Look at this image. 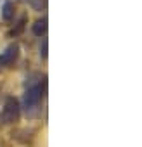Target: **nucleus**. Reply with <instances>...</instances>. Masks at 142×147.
<instances>
[{"mask_svg": "<svg viewBox=\"0 0 142 147\" xmlns=\"http://www.w3.org/2000/svg\"><path fill=\"white\" fill-rule=\"evenodd\" d=\"M18 57H19V45L18 43H11L5 49V52L0 55V66H12Z\"/></svg>", "mask_w": 142, "mask_h": 147, "instance_id": "7ed1b4c3", "label": "nucleus"}, {"mask_svg": "<svg viewBox=\"0 0 142 147\" xmlns=\"http://www.w3.org/2000/svg\"><path fill=\"white\" fill-rule=\"evenodd\" d=\"M45 92H47V82H45V78L42 80V83H33V85H30L26 88L24 97H23V107H24V111H26V114L30 118H33V116L38 114L42 99L45 97Z\"/></svg>", "mask_w": 142, "mask_h": 147, "instance_id": "f257e3e1", "label": "nucleus"}, {"mask_svg": "<svg viewBox=\"0 0 142 147\" xmlns=\"http://www.w3.org/2000/svg\"><path fill=\"white\" fill-rule=\"evenodd\" d=\"M28 4L35 11H45L47 9V0H28Z\"/></svg>", "mask_w": 142, "mask_h": 147, "instance_id": "423d86ee", "label": "nucleus"}, {"mask_svg": "<svg viewBox=\"0 0 142 147\" xmlns=\"http://www.w3.org/2000/svg\"><path fill=\"white\" fill-rule=\"evenodd\" d=\"M24 23H26V16H23V18L19 19V23H18V28H16V30H12V35H19V33L23 31V28H24Z\"/></svg>", "mask_w": 142, "mask_h": 147, "instance_id": "0eeeda50", "label": "nucleus"}, {"mask_svg": "<svg viewBox=\"0 0 142 147\" xmlns=\"http://www.w3.org/2000/svg\"><path fill=\"white\" fill-rule=\"evenodd\" d=\"M45 31H47V18H43V19H38V21L33 24V33H35L37 36H42Z\"/></svg>", "mask_w": 142, "mask_h": 147, "instance_id": "20e7f679", "label": "nucleus"}, {"mask_svg": "<svg viewBox=\"0 0 142 147\" xmlns=\"http://www.w3.org/2000/svg\"><path fill=\"white\" fill-rule=\"evenodd\" d=\"M19 116H21V106H19L18 99L16 97H7L5 104H4V111L0 114V121L4 125H12V123L19 121Z\"/></svg>", "mask_w": 142, "mask_h": 147, "instance_id": "f03ea898", "label": "nucleus"}, {"mask_svg": "<svg viewBox=\"0 0 142 147\" xmlns=\"http://www.w3.org/2000/svg\"><path fill=\"white\" fill-rule=\"evenodd\" d=\"M2 18H4L5 21H11V19L14 18V5H12L11 2H5V4L2 5Z\"/></svg>", "mask_w": 142, "mask_h": 147, "instance_id": "39448f33", "label": "nucleus"}, {"mask_svg": "<svg viewBox=\"0 0 142 147\" xmlns=\"http://www.w3.org/2000/svg\"><path fill=\"white\" fill-rule=\"evenodd\" d=\"M40 54H42V57H43V59L47 57V40L43 42V47H42V52H40Z\"/></svg>", "mask_w": 142, "mask_h": 147, "instance_id": "6e6552de", "label": "nucleus"}]
</instances>
